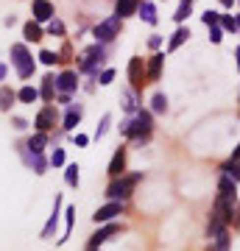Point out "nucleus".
<instances>
[{"instance_id":"1","label":"nucleus","mask_w":240,"mask_h":251,"mask_svg":"<svg viewBox=\"0 0 240 251\" xmlns=\"http://www.w3.org/2000/svg\"><path fill=\"white\" fill-rule=\"evenodd\" d=\"M154 134V112L151 109H137L132 115V131H129V140L134 143H148Z\"/></svg>"},{"instance_id":"2","label":"nucleus","mask_w":240,"mask_h":251,"mask_svg":"<svg viewBox=\"0 0 240 251\" xmlns=\"http://www.w3.org/2000/svg\"><path fill=\"white\" fill-rule=\"evenodd\" d=\"M140 181H142V173H123V176L112 179V184L107 187V198L109 201H126V198H132L134 187Z\"/></svg>"},{"instance_id":"3","label":"nucleus","mask_w":240,"mask_h":251,"mask_svg":"<svg viewBox=\"0 0 240 251\" xmlns=\"http://www.w3.org/2000/svg\"><path fill=\"white\" fill-rule=\"evenodd\" d=\"M11 67H14V73H17V78H23V81H28L36 70L34 56H31V50H28L23 42L11 45Z\"/></svg>"},{"instance_id":"4","label":"nucleus","mask_w":240,"mask_h":251,"mask_svg":"<svg viewBox=\"0 0 240 251\" xmlns=\"http://www.w3.org/2000/svg\"><path fill=\"white\" fill-rule=\"evenodd\" d=\"M104 62H107V48L101 45V42H95L92 48H87V50L81 53L79 70L81 73H89V75H98V70L104 67Z\"/></svg>"},{"instance_id":"5","label":"nucleus","mask_w":240,"mask_h":251,"mask_svg":"<svg viewBox=\"0 0 240 251\" xmlns=\"http://www.w3.org/2000/svg\"><path fill=\"white\" fill-rule=\"evenodd\" d=\"M120 31H123V20L117 17V14H112V17L101 20L98 25L92 28V36H95V42L107 45V42H112L115 36H120Z\"/></svg>"},{"instance_id":"6","label":"nucleus","mask_w":240,"mask_h":251,"mask_svg":"<svg viewBox=\"0 0 240 251\" xmlns=\"http://www.w3.org/2000/svg\"><path fill=\"white\" fill-rule=\"evenodd\" d=\"M62 123V117H59V109L53 106V103H45L39 112H36V117H34V126H36V131H53V126H59Z\"/></svg>"},{"instance_id":"7","label":"nucleus","mask_w":240,"mask_h":251,"mask_svg":"<svg viewBox=\"0 0 240 251\" xmlns=\"http://www.w3.org/2000/svg\"><path fill=\"white\" fill-rule=\"evenodd\" d=\"M120 232H126V226L123 224H117V221H109V224H104L98 229V232L92 234V237H89V243H87V251H92V249H101V246H104V243L109 240V237H112V234H120Z\"/></svg>"},{"instance_id":"8","label":"nucleus","mask_w":240,"mask_h":251,"mask_svg":"<svg viewBox=\"0 0 240 251\" xmlns=\"http://www.w3.org/2000/svg\"><path fill=\"white\" fill-rule=\"evenodd\" d=\"M126 75H129V84H132L134 92H140L142 87H145V62H142L140 56H132V59H129Z\"/></svg>"},{"instance_id":"9","label":"nucleus","mask_w":240,"mask_h":251,"mask_svg":"<svg viewBox=\"0 0 240 251\" xmlns=\"http://www.w3.org/2000/svg\"><path fill=\"white\" fill-rule=\"evenodd\" d=\"M79 90V73L76 70H62L56 75V95H73Z\"/></svg>"},{"instance_id":"10","label":"nucleus","mask_w":240,"mask_h":251,"mask_svg":"<svg viewBox=\"0 0 240 251\" xmlns=\"http://www.w3.org/2000/svg\"><path fill=\"white\" fill-rule=\"evenodd\" d=\"M117 215H123V201H107L104 206L95 209L92 221H95V224H109V221H115Z\"/></svg>"},{"instance_id":"11","label":"nucleus","mask_w":240,"mask_h":251,"mask_svg":"<svg viewBox=\"0 0 240 251\" xmlns=\"http://www.w3.org/2000/svg\"><path fill=\"white\" fill-rule=\"evenodd\" d=\"M31 14L36 23H51L56 17V9L51 0H31Z\"/></svg>"},{"instance_id":"12","label":"nucleus","mask_w":240,"mask_h":251,"mask_svg":"<svg viewBox=\"0 0 240 251\" xmlns=\"http://www.w3.org/2000/svg\"><path fill=\"white\" fill-rule=\"evenodd\" d=\"M162 64H165V53H157L148 59V64H145V84H157L160 81V75H162Z\"/></svg>"},{"instance_id":"13","label":"nucleus","mask_w":240,"mask_h":251,"mask_svg":"<svg viewBox=\"0 0 240 251\" xmlns=\"http://www.w3.org/2000/svg\"><path fill=\"white\" fill-rule=\"evenodd\" d=\"M81 117H84V106H81V103H70L67 112H64V117H62V128L64 131H73V128L81 123Z\"/></svg>"},{"instance_id":"14","label":"nucleus","mask_w":240,"mask_h":251,"mask_svg":"<svg viewBox=\"0 0 240 251\" xmlns=\"http://www.w3.org/2000/svg\"><path fill=\"white\" fill-rule=\"evenodd\" d=\"M107 173L112 176V179H117V176H123V173H126V148H123V145L112 153V162H109Z\"/></svg>"},{"instance_id":"15","label":"nucleus","mask_w":240,"mask_h":251,"mask_svg":"<svg viewBox=\"0 0 240 251\" xmlns=\"http://www.w3.org/2000/svg\"><path fill=\"white\" fill-rule=\"evenodd\" d=\"M59 209H62V196H56V201H53V212H51V218H48V224L42 226V240H51L53 237V232H56V224H59Z\"/></svg>"},{"instance_id":"16","label":"nucleus","mask_w":240,"mask_h":251,"mask_svg":"<svg viewBox=\"0 0 240 251\" xmlns=\"http://www.w3.org/2000/svg\"><path fill=\"white\" fill-rule=\"evenodd\" d=\"M140 6H142V0H115V14L120 20L134 17V14L140 11Z\"/></svg>"},{"instance_id":"17","label":"nucleus","mask_w":240,"mask_h":251,"mask_svg":"<svg viewBox=\"0 0 240 251\" xmlns=\"http://www.w3.org/2000/svg\"><path fill=\"white\" fill-rule=\"evenodd\" d=\"M23 36H26V42H42V36H45L42 23H36V20H28L26 25H23Z\"/></svg>"},{"instance_id":"18","label":"nucleus","mask_w":240,"mask_h":251,"mask_svg":"<svg viewBox=\"0 0 240 251\" xmlns=\"http://www.w3.org/2000/svg\"><path fill=\"white\" fill-rule=\"evenodd\" d=\"M187 39H190V28L187 25H179L173 34H170V39H168V53H173V50H179V48L185 45Z\"/></svg>"},{"instance_id":"19","label":"nucleus","mask_w":240,"mask_h":251,"mask_svg":"<svg viewBox=\"0 0 240 251\" xmlns=\"http://www.w3.org/2000/svg\"><path fill=\"white\" fill-rule=\"evenodd\" d=\"M218 196L238 201V184H235V181H232L229 176H223V173H221V179H218Z\"/></svg>"},{"instance_id":"20","label":"nucleus","mask_w":240,"mask_h":251,"mask_svg":"<svg viewBox=\"0 0 240 251\" xmlns=\"http://www.w3.org/2000/svg\"><path fill=\"white\" fill-rule=\"evenodd\" d=\"M137 17L142 20V23H148V25H157L160 23V17H157V6H154L151 0H142L140 11H137Z\"/></svg>"},{"instance_id":"21","label":"nucleus","mask_w":240,"mask_h":251,"mask_svg":"<svg viewBox=\"0 0 240 251\" xmlns=\"http://www.w3.org/2000/svg\"><path fill=\"white\" fill-rule=\"evenodd\" d=\"M39 98H42L45 103H53V98H56V78H53V75H45V78H42Z\"/></svg>"},{"instance_id":"22","label":"nucleus","mask_w":240,"mask_h":251,"mask_svg":"<svg viewBox=\"0 0 240 251\" xmlns=\"http://www.w3.org/2000/svg\"><path fill=\"white\" fill-rule=\"evenodd\" d=\"M26 162H28V168H31L34 173H39V176H42V173L48 171V165H51V162L45 159L42 153H31V151L26 153Z\"/></svg>"},{"instance_id":"23","label":"nucleus","mask_w":240,"mask_h":251,"mask_svg":"<svg viewBox=\"0 0 240 251\" xmlns=\"http://www.w3.org/2000/svg\"><path fill=\"white\" fill-rule=\"evenodd\" d=\"M26 148H28L31 153H42L45 148H48V134H45V131H36L34 137H28Z\"/></svg>"},{"instance_id":"24","label":"nucleus","mask_w":240,"mask_h":251,"mask_svg":"<svg viewBox=\"0 0 240 251\" xmlns=\"http://www.w3.org/2000/svg\"><path fill=\"white\" fill-rule=\"evenodd\" d=\"M14 103H17V92L3 84V87H0V112H9Z\"/></svg>"},{"instance_id":"25","label":"nucleus","mask_w":240,"mask_h":251,"mask_svg":"<svg viewBox=\"0 0 240 251\" xmlns=\"http://www.w3.org/2000/svg\"><path fill=\"white\" fill-rule=\"evenodd\" d=\"M120 106H123L129 115H134V112H137V92H134L132 87H126V90L120 92Z\"/></svg>"},{"instance_id":"26","label":"nucleus","mask_w":240,"mask_h":251,"mask_svg":"<svg viewBox=\"0 0 240 251\" xmlns=\"http://www.w3.org/2000/svg\"><path fill=\"white\" fill-rule=\"evenodd\" d=\"M17 100L20 103H36V100H39V90L31 87V84H26V87H20L17 90Z\"/></svg>"},{"instance_id":"27","label":"nucleus","mask_w":240,"mask_h":251,"mask_svg":"<svg viewBox=\"0 0 240 251\" xmlns=\"http://www.w3.org/2000/svg\"><path fill=\"white\" fill-rule=\"evenodd\" d=\"M215 240V246H213V251H229V246H232V234H229V229H223V232H218L213 237Z\"/></svg>"},{"instance_id":"28","label":"nucleus","mask_w":240,"mask_h":251,"mask_svg":"<svg viewBox=\"0 0 240 251\" xmlns=\"http://www.w3.org/2000/svg\"><path fill=\"white\" fill-rule=\"evenodd\" d=\"M221 173H223V176H229V179L238 184V181H240V162H229V159H226L221 165Z\"/></svg>"},{"instance_id":"29","label":"nucleus","mask_w":240,"mask_h":251,"mask_svg":"<svg viewBox=\"0 0 240 251\" xmlns=\"http://www.w3.org/2000/svg\"><path fill=\"white\" fill-rule=\"evenodd\" d=\"M218 25L223 28V34H238V17L235 14H221Z\"/></svg>"},{"instance_id":"30","label":"nucleus","mask_w":240,"mask_h":251,"mask_svg":"<svg viewBox=\"0 0 240 251\" xmlns=\"http://www.w3.org/2000/svg\"><path fill=\"white\" fill-rule=\"evenodd\" d=\"M151 112H157V115H165L168 112V95L165 92H157L151 98Z\"/></svg>"},{"instance_id":"31","label":"nucleus","mask_w":240,"mask_h":251,"mask_svg":"<svg viewBox=\"0 0 240 251\" xmlns=\"http://www.w3.org/2000/svg\"><path fill=\"white\" fill-rule=\"evenodd\" d=\"M73 218H76V206H67L64 209V237H59V243H67V237L73 232Z\"/></svg>"},{"instance_id":"32","label":"nucleus","mask_w":240,"mask_h":251,"mask_svg":"<svg viewBox=\"0 0 240 251\" xmlns=\"http://www.w3.org/2000/svg\"><path fill=\"white\" fill-rule=\"evenodd\" d=\"M64 184H67V187H79V165H76V162L64 168Z\"/></svg>"},{"instance_id":"33","label":"nucleus","mask_w":240,"mask_h":251,"mask_svg":"<svg viewBox=\"0 0 240 251\" xmlns=\"http://www.w3.org/2000/svg\"><path fill=\"white\" fill-rule=\"evenodd\" d=\"M190 14H193V3H179V9H176V14H173V20L182 25V23H185Z\"/></svg>"},{"instance_id":"34","label":"nucleus","mask_w":240,"mask_h":251,"mask_svg":"<svg viewBox=\"0 0 240 251\" xmlns=\"http://www.w3.org/2000/svg\"><path fill=\"white\" fill-rule=\"evenodd\" d=\"M48 34H51V36H64V34H67V28H64V23L59 17H53L51 23H48Z\"/></svg>"},{"instance_id":"35","label":"nucleus","mask_w":240,"mask_h":251,"mask_svg":"<svg viewBox=\"0 0 240 251\" xmlns=\"http://www.w3.org/2000/svg\"><path fill=\"white\" fill-rule=\"evenodd\" d=\"M39 62H42L45 67H53V64H59V62H62V56H59V53H53V50H42V53H39Z\"/></svg>"},{"instance_id":"36","label":"nucleus","mask_w":240,"mask_h":251,"mask_svg":"<svg viewBox=\"0 0 240 251\" xmlns=\"http://www.w3.org/2000/svg\"><path fill=\"white\" fill-rule=\"evenodd\" d=\"M218 20H221V11H215V9H207L204 14H201V23H204L207 28L218 25Z\"/></svg>"},{"instance_id":"37","label":"nucleus","mask_w":240,"mask_h":251,"mask_svg":"<svg viewBox=\"0 0 240 251\" xmlns=\"http://www.w3.org/2000/svg\"><path fill=\"white\" fill-rule=\"evenodd\" d=\"M112 81H115V70H112V67H104V70L98 73V84L101 87H109Z\"/></svg>"},{"instance_id":"38","label":"nucleus","mask_w":240,"mask_h":251,"mask_svg":"<svg viewBox=\"0 0 240 251\" xmlns=\"http://www.w3.org/2000/svg\"><path fill=\"white\" fill-rule=\"evenodd\" d=\"M51 165L53 168H64V148H53V153H51Z\"/></svg>"},{"instance_id":"39","label":"nucleus","mask_w":240,"mask_h":251,"mask_svg":"<svg viewBox=\"0 0 240 251\" xmlns=\"http://www.w3.org/2000/svg\"><path fill=\"white\" fill-rule=\"evenodd\" d=\"M109 126H112V115H104L101 117V126H98V131H95V140H101V137L109 131Z\"/></svg>"},{"instance_id":"40","label":"nucleus","mask_w":240,"mask_h":251,"mask_svg":"<svg viewBox=\"0 0 240 251\" xmlns=\"http://www.w3.org/2000/svg\"><path fill=\"white\" fill-rule=\"evenodd\" d=\"M210 42H213V45H221V42H223V28L221 25L210 28Z\"/></svg>"},{"instance_id":"41","label":"nucleus","mask_w":240,"mask_h":251,"mask_svg":"<svg viewBox=\"0 0 240 251\" xmlns=\"http://www.w3.org/2000/svg\"><path fill=\"white\" fill-rule=\"evenodd\" d=\"M73 143L79 145V148H84V145H89V137L87 134H73Z\"/></svg>"},{"instance_id":"42","label":"nucleus","mask_w":240,"mask_h":251,"mask_svg":"<svg viewBox=\"0 0 240 251\" xmlns=\"http://www.w3.org/2000/svg\"><path fill=\"white\" fill-rule=\"evenodd\" d=\"M160 45H162V36H160V34H154L151 39H148V48H154V50H157Z\"/></svg>"},{"instance_id":"43","label":"nucleus","mask_w":240,"mask_h":251,"mask_svg":"<svg viewBox=\"0 0 240 251\" xmlns=\"http://www.w3.org/2000/svg\"><path fill=\"white\" fill-rule=\"evenodd\" d=\"M6 75H9V64L0 62V81H6Z\"/></svg>"},{"instance_id":"44","label":"nucleus","mask_w":240,"mask_h":251,"mask_svg":"<svg viewBox=\"0 0 240 251\" xmlns=\"http://www.w3.org/2000/svg\"><path fill=\"white\" fill-rule=\"evenodd\" d=\"M229 162H240V145L232 151V156H229Z\"/></svg>"},{"instance_id":"45","label":"nucleus","mask_w":240,"mask_h":251,"mask_svg":"<svg viewBox=\"0 0 240 251\" xmlns=\"http://www.w3.org/2000/svg\"><path fill=\"white\" fill-rule=\"evenodd\" d=\"M26 120H23V117H14V128H26Z\"/></svg>"},{"instance_id":"46","label":"nucleus","mask_w":240,"mask_h":251,"mask_svg":"<svg viewBox=\"0 0 240 251\" xmlns=\"http://www.w3.org/2000/svg\"><path fill=\"white\" fill-rule=\"evenodd\" d=\"M218 3H221L223 9H232V6H235V3H238V0H218Z\"/></svg>"},{"instance_id":"47","label":"nucleus","mask_w":240,"mask_h":251,"mask_svg":"<svg viewBox=\"0 0 240 251\" xmlns=\"http://www.w3.org/2000/svg\"><path fill=\"white\" fill-rule=\"evenodd\" d=\"M235 59H238V70H240V48L235 50Z\"/></svg>"},{"instance_id":"48","label":"nucleus","mask_w":240,"mask_h":251,"mask_svg":"<svg viewBox=\"0 0 240 251\" xmlns=\"http://www.w3.org/2000/svg\"><path fill=\"white\" fill-rule=\"evenodd\" d=\"M238 34H240V14H238Z\"/></svg>"},{"instance_id":"49","label":"nucleus","mask_w":240,"mask_h":251,"mask_svg":"<svg viewBox=\"0 0 240 251\" xmlns=\"http://www.w3.org/2000/svg\"><path fill=\"white\" fill-rule=\"evenodd\" d=\"M182 3H193V0H182Z\"/></svg>"},{"instance_id":"50","label":"nucleus","mask_w":240,"mask_h":251,"mask_svg":"<svg viewBox=\"0 0 240 251\" xmlns=\"http://www.w3.org/2000/svg\"><path fill=\"white\" fill-rule=\"evenodd\" d=\"M92 251H101V249H92Z\"/></svg>"},{"instance_id":"51","label":"nucleus","mask_w":240,"mask_h":251,"mask_svg":"<svg viewBox=\"0 0 240 251\" xmlns=\"http://www.w3.org/2000/svg\"><path fill=\"white\" fill-rule=\"evenodd\" d=\"M238 6H240V0H238Z\"/></svg>"}]
</instances>
